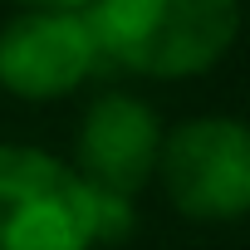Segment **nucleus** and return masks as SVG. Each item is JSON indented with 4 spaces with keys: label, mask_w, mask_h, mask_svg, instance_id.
Here are the masks:
<instances>
[{
    "label": "nucleus",
    "mask_w": 250,
    "mask_h": 250,
    "mask_svg": "<svg viewBox=\"0 0 250 250\" xmlns=\"http://www.w3.org/2000/svg\"><path fill=\"white\" fill-rule=\"evenodd\" d=\"M88 25L103 64L143 79H191L235 44L240 0H93Z\"/></svg>",
    "instance_id": "nucleus-1"
},
{
    "label": "nucleus",
    "mask_w": 250,
    "mask_h": 250,
    "mask_svg": "<svg viewBox=\"0 0 250 250\" xmlns=\"http://www.w3.org/2000/svg\"><path fill=\"white\" fill-rule=\"evenodd\" d=\"M93 245V187L40 147L0 143V250Z\"/></svg>",
    "instance_id": "nucleus-2"
},
{
    "label": "nucleus",
    "mask_w": 250,
    "mask_h": 250,
    "mask_svg": "<svg viewBox=\"0 0 250 250\" xmlns=\"http://www.w3.org/2000/svg\"><path fill=\"white\" fill-rule=\"evenodd\" d=\"M162 191L187 221H240L250 206V138L245 123L211 113L162 133Z\"/></svg>",
    "instance_id": "nucleus-3"
},
{
    "label": "nucleus",
    "mask_w": 250,
    "mask_h": 250,
    "mask_svg": "<svg viewBox=\"0 0 250 250\" xmlns=\"http://www.w3.org/2000/svg\"><path fill=\"white\" fill-rule=\"evenodd\" d=\"M98 69L103 49L88 10H20L0 25V88L25 103L64 98Z\"/></svg>",
    "instance_id": "nucleus-4"
},
{
    "label": "nucleus",
    "mask_w": 250,
    "mask_h": 250,
    "mask_svg": "<svg viewBox=\"0 0 250 250\" xmlns=\"http://www.w3.org/2000/svg\"><path fill=\"white\" fill-rule=\"evenodd\" d=\"M157 152H162L157 113L133 93H103L88 103V113L79 123L74 172L93 191L138 196L157 172Z\"/></svg>",
    "instance_id": "nucleus-5"
},
{
    "label": "nucleus",
    "mask_w": 250,
    "mask_h": 250,
    "mask_svg": "<svg viewBox=\"0 0 250 250\" xmlns=\"http://www.w3.org/2000/svg\"><path fill=\"white\" fill-rule=\"evenodd\" d=\"M25 10H88L93 0H20Z\"/></svg>",
    "instance_id": "nucleus-6"
}]
</instances>
